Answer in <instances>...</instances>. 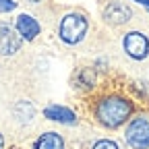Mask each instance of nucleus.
Masks as SVG:
<instances>
[{
  "label": "nucleus",
  "mask_w": 149,
  "mask_h": 149,
  "mask_svg": "<svg viewBox=\"0 0 149 149\" xmlns=\"http://www.w3.org/2000/svg\"><path fill=\"white\" fill-rule=\"evenodd\" d=\"M130 112H133V106H130L124 97H116V95H112V97H106L100 102L97 106V120L108 126V128H116L120 126L128 116H130Z\"/></svg>",
  "instance_id": "nucleus-1"
},
{
  "label": "nucleus",
  "mask_w": 149,
  "mask_h": 149,
  "mask_svg": "<svg viewBox=\"0 0 149 149\" xmlns=\"http://www.w3.org/2000/svg\"><path fill=\"white\" fill-rule=\"evenodd\" d=\"M87 33V19L83 15L70 13L60 23V37L66 44H79Z\"/></svg>",
  "instance_id": "nucleus-2"
},
{
  "label": "nucleus",
  "mask_w": 149,
  "mask_h": 149,
  "mask_svg": "<svg viewBox=\"0 0 149 149\" xmlns=\"http://www.w3.org/2000/svg\"><path fill=\"white\" fill-rule=\"evenodd\" d=\"M126 143L133 149H149V118L137 116L126 128Z\"/></svg>",
  "instance_id": "nucleus-3"
},
{
  "label": "nucleus",
  "mask_w": 149,
  "mask_h": 149,
  "mask_svg": "<svg viewBox=\"0 0 149 149\" xmlns=\"http://www.w3.org/2000/svg\"><path fill=\"white\" fill-rule=\"evenodd\" d=\"M124 50L126 54L130 56V58H135V60H143L147 52H149V42H147V37L139 31H130L124 35Z\"/></svg>",
  "instance_id": "nucleus-4"
},
{
  "label": "nucleus",
  "mask_w": 149,
  "mask_h": 149,
  "mask_svg": "<svg viewBox=\"0 0 149 149\" xmlns=\"http://www.w3.org/2000/svg\"><path fill=\"white\" fill-rule=\"evenodd\" d=\"M130 17H133L130 8L122 2H110L104 8V19L110 25H124L126 21H130Z\"/></svg>",
  "instance_id": "nucleus-5"
},
{
  "label": "nucleus",
  "mask_w": 149,
  "mask_h": 149,
  "mask_svg": "<svg viewBox=\"0 0 149 149\" xmlns=\"http://www.w3.org/2000/svg\"><path fill=\"white\" fill-rule=\"evenodd\" d=\"M21 48V37L8 25H0V54L10 56Z\"/></svg>",
  "instance_id": "nucleus-6"
},
{
  "label": "nucleus",
  "mask_w": 149,
  "mask_h": 149,
  "mask_svg": "<svg viewBox=\"0 0 149 149\" xmlns=\"http://www.w3.org/2000/svg\"><path fill=\"white\" fill-rule=\"evenodd\" d=\"M17 31L21 33L25 40H35V35L40 33V25H37V21L33 17L29 15H21L17 19Z\"/></svg>",
  "instance_id": "nucleus-7"
},
{
  "label": "nucleus",
  "mask_w": 149,
  "mask_h": 149,
  "mask_svg": "<svg viewBox=\"0 0 149 149\" xmlns=\"http://www.w3.org/2000/svg\"><path fill=\"white\" fill-rule=\"evenodd\" d=\"M46 118L50 120H56V122H64V124H72L74 122V114L68 110V108H62V106H50L44 110Z\"/></svg>",
  "instance_id": "nucleus-8"
},
{
  "label": "nucleus",
  "mask_w": 149,
  "mask_h": 149,
  "mask_svg": "<svg viewBox=\"0 0 149 149\" xmlns=\"http://www.w3.org/2000/svg\"><path fill=\"white\" fill-rule=\"evenodd\" d=\"M33 149H64V141L58 133H44L35 141Z\"/></svg>",
  "instance_id": "nucleus-9"
},
{
  "label": "nucleus",
  "mask_w": 149,
  "mask_h": 149,
  "mask_svg": "<svg viewBox=\"0 0 149 149\" xmlns=\"http://www.w3.org/2000/svg\"><path fill=\"white\" fill-rule=\"evenodd\" d=\"M93 149H118V145L114 141H110V139H102V141H97L93 145Z\"/></svg>",
  "instance_id": "nucleus-10"
},
{
  "label": "nucleus",
  "mask_w": 149,
  "mask_h": 149,
  "mask_svg": "<svg viewBox=\"0 0 149 149\" xmlns=\"http://www.w3.org/2000/svg\"><path fill=\"white\" fill-rule=\"evenodd\" d=\"M81 81L85 83V87H91L93 83H95V74H93V70H83L81 72Z\"/></svg>",
  "instance_id": "nucleus-11"
},
{
  "label": "nucleus",
  "mask_w": 149,
  "mask_h": 149,
  "mask_svg": "<svg viewBox=\"0 0 149 149\" xmlns=\"http://www.w3.org/2000/svg\"><path fill=\"white\" fill-rule=\"evenodd\" d=\"M15 8V2L13 0H0V10L2 13H8V10H13Z\"/></svg>",
  "instance_id": "nucleus-12"
},
{
  "label": "nucleus",
  "mask_w": 149,
  "mask_h": 149,
  "mask_svg": "<svg viewBox=\"0 0 149 149\" xmlns=\"http://www.w3.org/2000/svg\"><path fill=\"white\" fill-rule=\"evenodd\" d=\"M4 147V139H2V135H0V149Z\"/></svg>",
  "instance_id": "nucleus-13"
},
{
  "label": "nucleus",
  "mask_w": 149,
  "mask_h": 149,
  "mask_svg": "<svg viewBox=\"0 0 149 149\" xmlns=\"http://www.w3.org/2000/svg\"><path fill=\"white\" fill-rule=\"evenodd\" d=\"M29 2H42V0H29Z\"/></svg>",
  "instance_id": "nucleus-14"
}]
</instances>
